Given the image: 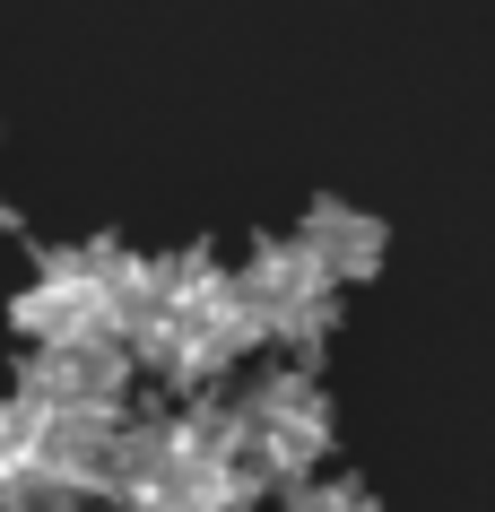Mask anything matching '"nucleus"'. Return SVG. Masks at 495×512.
Listing matches in <instances>:
<instances>
[{
  "label": "nucleus",
  "mask_w": 495,
  "mask_h": 512,
  "mask_svg": "<svg viewBox=\"0 0 495 512\" xmlns=\"http://www.w3.org/2000/svg\"><path fill=\"white\" fill-rule=\"evenodd\" d=\"M44 443H53V417L27 400V391H9L0 400V486H18L44 469Z\"/></svg>",
  "instance_id": "39448f33"
},
{
  "label": "nucleus",
  "mask_w": 495,
  "mask_h": 512,
  "mask_svg": "<svg viewBox=\"0 0 495 512\" xmlns=\"http://www.w3.org/2000/svg\"><path fill=\"white\" fill-rule=\"evenodd\" d=\"M0 512H79V495H70L61 478H44V469H35V478L0 486Z\"/></svg>",
  "instance_id": "423d86ee"
},
{
  "label": "nucleus",
  "mask_w": 495,
  "mask_h": 512,
  "mask_svg": "<svg viewBox=\"0 0 495 512\" xmlns=\"http://www.w3.org/2000/svg\"><path fill=\"white\" fill-rule=\"evenodd\" d=\"M304 252L330 278H365V270H383V226L365 209H348V200H322V209L304 217Z\"/></svg>",
  "instance_id": "20e7f679"
},
{
  "label": "nucleus",
  "mask_w": 495,
  "mask_h": 512,
  "mask_svg": "<svg viewBox=\"0 0 495 512\" xmlns=\"http://www.w3.org/2000/svg\"><path fill=\"white\" fill-rule=\"evenodd\" d=\"M235 426H244V460L261 478H304L313 460L330 452V400L313 374H270L261 391H244L235 408Z\"/></svg>",
  "instance_id": "f257e3e1"
},
{
  "label": "nucleus",
  "mask_w": 495,
  "mask_h": 512,
  "mask_svg": "<svg viewBox=\"0 0 495 512\" xmlns=\"http://www.w3.org/2000/svg\"><path fill=\"white\" fill-rule=\"evenodd\" d=\"M244 296L261 304V322H270V339H287V348H313L330 330V270L296 243H261L244 270Z\"/></svg>",
  "instance_id": "7ed1b4c3"
},
{
  "label": "nucleus",
  "mask_w": 495,
  "mask_h": 512,
  "mask_svg": "<svg viewBox=\"0 0 495 512\" xmlns=\"http://www.w3.org/2000/svg\"><path fill=\"white\" fill-rule=\"evenodd\" d=\"M287 512H374V495H365V486H296V495H287Z\"/></svg>",
  "instance_id": "0eeeda50"
},
{
  "label": "nucleus",
  "mask_w": 495,
  "mask_h": 512,
  "mask_svg": "<svg viewBox=\"0 0 495 512\" xmlns=\"http://www.w3.org/2000/svg\"><path fill=\"white\" fill-rule=\"evenodd\" d=\"M122 391H131V348L122 339H79V348L27 356V400L44 417H122Z\"/></svg>",
  "instance_id": "f03ea898"
},
{
  "label": "nucleus",
  "mask_w": 495,
  "mask_h": 512,
  "mask_svg": "<svg viewBox=\"0 0 495 512\" xmlns=\"http://www.w3.org/2000/svg\"><path fill=\"white\" fill-rule=\"evenodd\" d=\"M0 226H9V209H0Z\"/></svg>",
  "instance_id": "6e6552de"
}]
</instances>
